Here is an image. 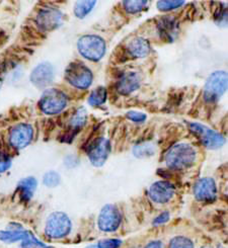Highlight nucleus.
Returning <instances> with one entry per match:
<instances>
[{"label":"nucleus","mask_w":228,"mask_h":248,"mask_svg":"<svg viewBox=\"0 0 228 248\" xmlns=\"http://www.w3.org/2000/svg\"><path fill=\"white\" fill-rule=\"evenodd\" d=\"M197 153L193 146L179 143L169 149L165 156V162L169 168L181 170L191 167L196 161Z\"/></svg>","instance_id":"obj_1"},{"label":"nucleus","mask_w":228,"mask_h":248,"mask_svg":"<svg viewBox=\"0 0 228 248\" xmlns=\"http://www.w3.org/2000/svg\"><path fill=\"white\" fill-rule=\"evenodd\" d=\"M71 226V221L66 214L54 212L46 221L45 233L52 239H61L70 233Z\"/></svg>","instance_id":"obj_2"},{"label":"nucleus","mask_w":228,"mask_h":248,"mask_svg":"<svg viewBox=\"0 0 228 248\" xmlns=\"http://www.w3.org/2000/svg\"><path fill=\"white\" fill-rule=\"evenodd\" d=\"M77 48L79 53L86 59L98 61L106 53V43L98 36L87 35L79 39Z\"/></svg>","instance_id":"obj_3"},{"label":"nucleus","mask_w":228,"mask_h":248,"mask_svg":"<svg viewBox=\"0 0 228 248\" xmlns=\"http://www.w3.org/2000/svg\"><path fill=\"white\" fill-rule=\"evenodd\" d=\"M67 106V97L59 89L50 88L43 93L40 108L46 115H57Z\"/></svg>","instance_id":"obj_4"},{"label":"nucleus","mask_w":228,"mask_h":248,"mask_svg":"<svg viewBox=\"0 0 228 248\" xmlns=\"http://www.w3.org/2000/svg\"><path fill=\"white\" fill-rule=\"evenodd\" d=\"M66 80L74 87L85 89L93 82V73L82 63H71L65 72Z\"/></svg>","instance_id":"obj_5"},{"label":"nucleus","mask_w":228,"mask_h":248,"mask_svg":"<svg viewBox=\"0 0 228 248\" xmlns=\"http://www.w3.org/2000/svg\"><path fill=\"white\" fill-rule=\"evenodd\" d=\"M227 89V73L216 71L212 73L205 85L204 96L207 101L217 100Z\"/></svg>","instance_id":"obj_6"},{"label":"nucleus","mask_w":228,"mask_h":248,"mask_svg":"<svg viewBox=\"0 0 228 248\" xmlns=\"http://www.w3.org/2000/svg\"><path fill=\"white\" fill-rule=\"evenodd\" d=\"M190 130L196 135L202 143L209 149H218L225 143L223 136L210 128L198 123H190Z\"/></svg>","instance_id":"obj_7"},{"label":"nucleus","mask_w":228,"mask_h":248,"mask_svg":"<svg viewBox=\"0 0 228 248\" xmlns=\"http://www.w3.org/2000/svg\"><path fill=\"white\" fill-rule=\"evenodd\" d=\"M121 221L122 216L119 209L114 205H107L99 213L98 225L101 231L114 232L120 227Z\"/></svg>","instance_id":"obj_8"},{"label":"nucleus","mask_w":228,"mask_h":248,"mask_svg":"<svg viewBox=\"0 0 228 248\" xmlns=\"http://www.w3.org/2000/svg\"><path fill=\"white\" fill-rule=\"evenodd\" d=\"M62 15L58 9L54 7L42 8L36 17V22L39 28L45 31H49L58 28L61 24Z\"/></svg>","instance_id":"obj_9"},{"label":"nucleus","mask_w":228,"mask_h":248,"mask_svg":"<svg viewBox=\"0 0 228 248\" xmlns=\"http://www.w3.org/2000/svg\"><path fill=\"white\" fill-rule=\"evenodd\" d=\"M33 130L28 124H19L9 134V143L16 149L25 148L33 139Z\"/></svg>","instance_id":"obj_10"},{"label":"nucleus","mask_w":228,"mask_h":248,"mask_svg":"<svg viewBox=\"0 0 228 248\" xmlns=\"http://www.w3.org/2000/svg\"><path fill=\"white\" fill-rule=\"evenodd\" d=\"M110 152V142L104 137H99L94 142L88 150L90 162L95 166H101L108 158Z\"/></svg>","instance_id":"obj_11"},{"label":"nucleus","mask_w":228,"mask_h":248,"mask_svg":"<svg viewBox=\"0 0 228 248\" xmlns=\"http://www.w3.org/2000/svg\"><path fill=\"white\" fill-rule=\"evenodd\" d=\"M194 195L200 202H213L217 196L215 182L210 177L201 178L194 187Z\"/></svg>","instance_id":"obj_12"},{"label":"nucleus","mask_w":228,"mask_h":248,"mask_svg":"<svg viewBox=\"0 0 228 248\" xmlns=\"http://www.w3.org/2000/svg\"><path fill=\"white\" fill-rule=\"evenodd\" d=\"M175 186L167 182H157L149 188V197L156 204H166L175 195Z\"/></svg>","instance_id":"obj_13"},{"label":"nucleus","mask_w":228,"mask_h":248,"mask_svg":"<svg viewBox=\"0 0 228 248\" xmlns=\"http://www.w3.org/2000/svg\"><path fill=\"white\" fill-rule=\"evenodd\" d=\"M54 78V69L50 63H41L32 71L31 81L39 88L50 85Z\"/></svg>","instance_id":"obj_14"},{"label":"nucleus","mask_w":228,"mask_h":248,"mask_svg":"<svg viewBox=\"0 0 228 248\" xmlns=\"http://www.w3.org/2000/svg\"><path fill=\"white\" fill-rule=\"evenodd\" d=\"M140 77L135 72H128L121 76L117 83V89L121 94H130L139 87Z\"/></svg>","instance_id":"obj_15"},{"label":"nucleus","mask_w":228,"mask_h":248,"mask_svg":"<svg viewBox=\"0 0 228 248\" xmlns=\"http://www.w3.org/2000/svg\"><path fill=\"white\" fill-rule=\"evenodd\" d=\"M128 52L134 58H143L150 52L148 42L142 38H136L128 45Z\"/></svg>","instance_id":"obj_16"},{"label":"nucleus","mask_w":228,"mask_h":248,"mask_svg":"<svg viewBox=\"0 0 228 248\" xmlns=\"http://www.w3.org/2000/svg\"><path fill=\"white\" fill-rule=\"evenodd\" d=\"M177 25L178 24L173 17L166 16L162 18L158 24V30L159 32H161V36L167 41H173L177 35Z\"/></svg>","instance_id":"obj_17"},{"label":"nucleus","mask_w":228,"mask_h":248,"mask_svg":"<svg viewBox=\"0 0 228 248\" xmlns=\"http://www.w3.org/2000/svg\"><path fill=\"white\" fill-rule=\"evenodd\" d=\"M37 188V180L33 177H27L22 179L18 185V190L20 193L21 199L25 201H30Z\"/></svg>","instance_id":"obj_18"},{"label":"nucleus","mask_w":228,"mask_h":248,"mask_svg":"<svg viewBox=\"0 0 228 248\" xmlns=\"http://www.w3.org/2000/svg\"><path fill=\"white\" fill-rule=\"evenodd\" d=\"M29 232L24 230H2L0 231V240L6 243L24 241Z\"/></svg>","instance_id":"obj_19"},{"label":"nucleus","mask_w":228,"mask_h":248,"mask_svg":"<svg viewBox=\"0 0 228 248\" xmlns=\"http://www.w3.org/2000/svg\"><path fill=\"white\" fill-rule=\"evenodd\" d=\"M97 4L96 1H90V0H85V1H78L75 4L74 7V14L77 17L83 18L86 16L91 10H93L94 6Z\"/></svg>","instance_id":"obj_20"},{"label":"nucleus","mask_w":228,"mask_h":248,"mask_svg":"<svg viewBox=\"0 0 228 248\" xmlns=\"http://www.w3.org/2000/svg\"><path fill=\"white\" fill-rule=\"evenodd\" d=\"M107 98V90L105 87H98L95 89L88 98V104L90 106H100L106 101Z\"/></svg>","instance_id":"obj_21"},{"label":"nucleus","mask_w":228,"mask_h":248,"mask_svg":"<svg viewBox=\"0 0 228 248\" xmlns=\"http://www.w3.org/2000/svg\"><path fill=\"white\" fill-rule=\"evenodd\" d=\"M86 121V111L84 108L78 109L70 120V128L78 129L81 128Z\"/></svg>","instance_id":"obj_22"},{"label":"nucleus","mask_w":228,"mask_h":248,"mask_svg":"<svg viewBox=\"0 0 228 248\" xmlns=\"http://www.w3.org/2000/svg\"><path fill=\"white\" fill-rule=\"evenodd\" d=\"M193 241L185 236H177L169 243V248H194Z\"/></svg>","instance_id":"obj_23"},{"label":"nucleus","mask_w":228,"mask_h":248,"mask_svg":"<svg viewBox=\"0 0 228 248\" xmlns=\"http://www.w3.org/2000/svg\"><path fill=\"white\" fill-rule=\"evenodd\" d=\"M123 4H124L125 9H126L128 13L136 14V13H139V11L143 10L147 6L148 2L135 0V1H125Z\"/></svg>","instance_id":"obj_24"},{"label":"nucleus","mask_w":228,"mask_h":248,"mask_svg":"<svg viewBox=\"0 0 228 248\" xmlns=\"http://www.w3.org/2000/svg\"><path fill=\"white\" fill-rule=\"evenodd\" d=\"M44 185L48 187H55L60 184V175L55 171H49L44 175Z\"/></svg>","instance_id":"obj_25"},{"label":"nucleus","mask_w":228,"mask_h":248,"mask_svg":"<svg viewBox=\"0 0 228 248\" xmlns=\"http://www.w3.org/2000/svg\"><path fill=\"white\" fill-rule=\"evenodd\" d=\"M134 153L138 157L151 156L154 153V147L152 144H149V143L142 144V145L137 146V147L134 149Z\"/></svg>","instance_id":"obj_26"},{"label":"nucleus","mask_w":228,"mask_h":248,"mask_svg":"<svg viewBox=\"0 0 228 248\" xmlns=\"http://www.w3.org/2000/svg\"><path fill=\"white\" fill-rule=\"evenodd\" d=\"M182 4H184L182 1H159L157 2V7L159 10L168 11V10L179 8Z\"/></svg>","instance_id":"obj_27"},{"label":"nucleus","mask_w":228,"mask_h":248,"mask_svg":"<svg viewBox=\"0 0 228 248\" xmlns=\"http://www.w3.org/2000/svg\"><path fill=\"white\" fill-rule=\"evenodd\" d=\"M122 245V240L120 239H102L98 241V248H119Z\"/></svg>","instance_id":"obj_28"},{"label":"nucleus","mask_w":228,"mask_h":248,"mask_svg":"<svg viewBox=\"0 0 228 248\" xmlns=\"http://www.w3.org/2000/svg\"><path fill=\"white\" fill-rule=\"evenodd\" d=\"M11 165L10 157L6 153L0 152V173L5 172Z\"/></svg>","instance_id":"obj_29"},{"label":"nucleus","mask_w":228,"mask_h":248,"mask_svg":"<svg viewBox=\"0 0 228 248\" xmlns=\"http://www.w3.org/2000/svg\"><path fill=\"white\" fill-rule=\"evenodd\" d=\"M127 118L135 123H142L146 120V115L142 114V112L139 111H129L127 114Z\"/></svg>","instance_id":"obj_30"},{"label":"nucleus","mask_w":228,"mask_h":248,"mask_svg":"<svg viewBox=\"0 0 228 248\" xmlns=\"http://www.w3.org/2000/svg\"><path fill=\"white\" fill-rule=\"evenodd\" d=\"M169 220V213L168 212H164L163 214H161L155 220H154V225H162L166 223Z\"/></svg>","instance_id":"obj_31"},{"label":"nucleus","mask_w":228,"mask_h":248,"mask_svg":"<svg viewBox=\"0 0 228 248\" xmlns=\"http://www.w3.org/2000/svg\"><path fill=\"white\" fill-rule=\"evenodd\" d=\"M145 248H163V243L161 241H152L147 244Z\"/></svg>","instance_id":"obj_32"},{"label":"nucleus","mask_w":228,"mask_h":248,"mask_svg":"<svg viewBox=\"0 0 228 248\" xmlns=\"http://www.w3.org/2000/svg\"><path fill=\"white\" fill-rule=\"evenodd\" d=\"M87 248H98L97 246H89V247H87Z\"/></svg>","instance_id":"obj_33"},{"label":"nucleus","mask_w":228,"mask_h":248,"mask_svg":"<svg viewBox=\"0 0 228 248\" xmlns=\"http://www.w3.org/2000/svg\"><path fill=\"white\" fill-rule=\"evenodd\" d=\"M201 248H211V247H209V246H204V247H201Z\"/></svg>","instance_id":"obj_34"},{"label":"nucleus","mask_w":228,"mask_h":248,"mask_svg":"<svg viewBox=\"0 0 228 248\" xmlns=\"http://www.w3.org/2000/svg\"><path fill=\"white\" fill-rule=\"evenodd\" d=\"M0 86H1V81H0Z\"/></svg>","instance_id":"obj_35"},{"label":"nucleus","mask_w":228,"mask_h":248,"mask_svg":"<svg viewBox=\"0 0 228 248\" xmlns=\"http://www.w3.org/2000/svg\"><path fill=\"white\" fill-rule=\"evenodd\" d=\"M219 248H224V247H221V246H219Z\"/></svg>","instance_id":"obj_36"}]
</instances>
